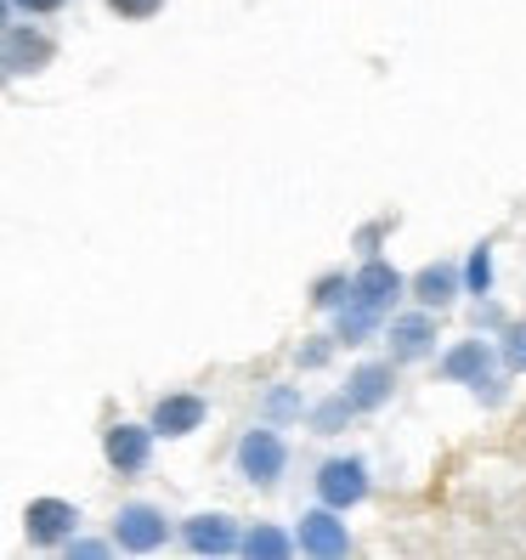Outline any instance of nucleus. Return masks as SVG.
Segmentation results:
<instances>
[{
	"mask_svg": "<svg viewBox=\"0 0 526 560\" xmlns=\"http://www.w3.org/2000/svg\"><path fill=\"white\" fill-rule=\"evenodd\" d=\"M182 544L192 549V555H233L238 549V526H233V515H187L182 521Z\"/></svg>",
	"mask_w": 526,
	"mask_h": 560,
	"instance_id": "obj_10",
	"label": "nucleus"
},
{
	"mask_svg": "<svg viewBox=\"0 0 526 560\" xmlns=\"http://www.w3.org/2000/svg\"><path fill=\"white\" fill-rule=\"evenodd\" d=\"M283 465H289V447H283V436L278 431H244V442H238V470L255 481V487H272L278 476H283Z\"/></svg>",
	"mask_w": 526,
	"mask_h": 560,
	"instance_id": "obj_5",
	"label": "nucleus"
},
{
	"mask_svg": "<svg viewBox=\"0 0 526 560\" xmlns=\"http://www.w3.org/2000/svg\"><path fill=\"white\" fill-rule=\"evenodd\" d=\"M504 362L521 374L526 369V323H515V328H504Z\"/></svg>",
	"mask_w": 526,
	"mask_h": 560,
	"instance_id": "obj_20",
	"label": "nucleus"
},
{
	"mask_svg": "<svg viewBox=\"0 0 526 560\" xmlns=\"http://www.w3.org/2000/svg\"><path fill=\"white\" fill-rule=\"evenodd\" d=\"M351 413H356V408L346 402V390H340V397H328V402H323V408L312 413V424H317V431H323V436H335V431H340V424H346Z\"/></svg>",
	"mask_w": 526,
	"mask_h": 560,
	"instance_id": "obj_17",
	"label": "nucleus"
},
{
	"mask_svg": "<svg viewBox=\"0 0 526 560\" xmlns=\"http://www.w3.org/2000/svg\"><path fill=\"white\" fill-rule=\"evenodd\" d=\"M453 294H458V267H447V260H436V267H424V272L413 278V301H419L424 312L453 306Z\"/></svg>",
	"mask_w": 526,
	"mask_h": 560,
	"instance_id": "obj_13",
	"label": "nucleus"
},
{
	"mask_svg": "<svg viewBox=\"0 0 526 560\" xmlns=\"http://www.w3.org/2000/svg\"><path fill=\"white\" fill-rule=\"evenodd\" d=\"M103 453H108L114 476H142L148 458H153V431H148V424H108Z\"/></svg>",
	"mask_w": 526,
	"mask_h": 560,
	"instance_id": "obj_9",
	"label": "nucleus"
},
{
	"mask_svg": "<svg viewBox=\"0 0 526 560\" xmlns=\"http://www.w3.org/2000/svg\"><path fill=\"white\" fill-rule=\"evenodd\" d=\"M238 549L249 555V560H283V555H294V538L283 533V526H249V533H238Z\"/></svg>",
	"mask_w": 526,
	"mask_h": 560,
	"instance_id": "obj_15",
	"label": "nucleus"
},
{
	"mask_svg": "<svg viewBox=\"0 0 526 560\" xmlns=\"http://www.w3.org/2000/svg\"><path fill=\"white\" fill-rule=\"evenodd\" d=\"M17 12H28V18H51V12H62L69 0H12Z\"/></svg>",
	"mask_w": 526,
	"mask_h": 560,
	"instance_id": "obj_22",
	"label": "nucleus"
},
{
	"mask_svg": "<svg viewBox=\"0 0 526 560\" xmlns=\"http://www.w3.org/2000/svg\"><path fill=\"white\" fill-rule=\"evenodd\" d=\"M80 533V510L69 499H35L23 510V538L35 549H62V538Z\"/></svg>",
	"mask_w": 526,
	"mask_h": 560,
	"instance_id": "obj_3",
	"label": "nucleus"
},
{
	"mask_svg": "<svg viewBox=\"0 0 526 560\" xmlns=\"http://www.w3.org/2000/svg\"><path fill=\"white\" fill-rule=\"evenodd\" d=\"M390 390H397V374H390V362H363L351 380H346V402L356 413H374L390 402Z\"/></svg>",
	"mask_w": 526,
	"mask_h": 560,
	"instance_id": "obj_11",
	"label": "nucleus"
},
{
	"mask_svg": "<svg viewBox=\"0 0 526 560\" xmlns=\"http://www.w3.org/2000/svg\"><path fill=\"white\" fill-rule=\"evenodd\" d=\"M301 555H317V560H340V555H351V533H346V521H340V510H328V504H317V510H306L301 515Z\"/></svg>",
	"mask_w": 526,
	"mask_h": 560,
	"instance_id": "obj_7",
	"label": "nucleus"
},
{
	"mask_svg": "<svg viewBox=\"0 0 526 560\" xmlns=\"http://www.w3.org/2000/svg\"><path fill=\"white\" fill-rule=\"evenodd\" d=\"M317 499L328 510H351L369 499V465L363 458H328V465L317 470Z\"/></svg>",
	"mask_w": 526,
	"mask_h": 560,
	"instance_id": "obj_4",
	"label": "nucleus"
},
{
	"mask_svg": "<svg viewBox=\"0 0 526 560\" xmlns=\"http://www.w3.org/2000/svg\"><path fill=\"white\" fill-rule=\"evenodd\" d=\"M204 413H210V402L199 397V390H171V397H159L153 402V413H148V431L153 436H192L204 424Z\"/></svg>",
	"mask_w": 526,
	"mask_h": 560,
	"instance_id": "obj_6",
	"label": "nucleus"
},
{
	"mask_svg": "<svg viewBox=\"0 0 526 560\" xmlns=\"http://www.w3.org/2000/svg\"><path fill=\"white\" fill-rule=\"evenodd\" d=\"M159 7H164V0H108V12L125 18V23H148Z\"/></svg>",
	"mask_w": 526,
	"mask_h": 560,
	"instance_id": "obj_19",
	"label": "nucleus"
},
{
	"mask_svg": "<svg viewBox=\"0 0 526 560\" xmlns=\"http://www.w3.org/2000/svg\"><path fill=\"white\" fill-rule=\"evenodd\" d=\"M402 289H408V283H402L397 267H385V260H369V267L351 278V294H346L340 323H335V340L363 346L374 328H379V317H390V306L402 301Z\"/></svg>",
	"mask_w": 526,
	"mask_h": 560,
	"instance_id": "obj_1",
	"label": "nucleus"
},
{
	"mask_svg": "<svg viewBox=\"0 0 526 560\" xmlns=\"http://www.w3.org/2000/svg\"><path fill=\"white\" fill-rule=\"evenodd\" d=\"M431 346H436V323H431V312L390 317V357H397V362H419V357H431Z\"/></svg>",
	"mask_w": 526,
	"mask_h": 560,
	"instance_id": "obj_12",
	"label": "nucleus"
},
{
	"mask_svg": "<svg viewBox=\"0 0 526 560\" xmlns=\"http://www.w3.org/2000/svg\"><path fill=\"white\" fill-rule=\"evenodd\" d=\"M323 362H328V340H317V346L301 351V369H323Z\"/></svg>",
	"mask_w": 526,
	"mask_h": 560,
	"instance_id": "obj_24",
	"label": "nucleus"
},
{
	"mask_svg": "<svg viewBox=\"0 0 526 560\" xmlns=\"http://www.w3.org/2000/svg\"><path fill=\"white\" fill-rule=\"evenodd\" d=\"M62 549L80 555V560H103V555L114 549V538H62Z\"/></svg>",
	"mask_w": 526,
	"mask_h": 560,
	"instance_id": "obj_21",
	"label": "nucleus"
},
{
	"mask_svg": "<svg viewBox=\"0 0 526 560\" xmlns=\"http://www.w3.org/2000/svg\"><path fill=\"white\" fill-rule=\"evenodd\" d=\"M7 12H12V0H0V28H7Z\"/></svg>",
	"mask_w": 526,
	"mask_h": 560,
	"instance_id": "obj_25",
	"label": "nucleus"
},
{
	"mask_svg": "<svg viewBox=\"0 0 526 560\" xmlns=\"http://www.w3.org/2000/svg\"><path fill=\"white\" fill-rule=\"evenodd\" d=\"M267 408H272L278 419H289V413H301V397H294V390H272V397H267Z\"/></svg>",
	"mask_w": 526,
	"mask_h": 560,
	"instance_id": "obj_23",
	"label": "nucleus"
},
{
	"mask_svg": "<svg viewBox=\"0 0 526 560\" xmlns=\"http://www.w3.org/2000/svg\"><path fill=\"white\" fill-rule=\"evenodd\" d=\"M164 544H171V515H164L159 504H119V515H114V549L153 555Z\"/></svg>",
	"mask_w": 526,
	"mask_h": 560,
	"instance_id": "obj_2",
	"label": "nucleus"
},
{
	"mask_svg": "<svg viewBox=\"0 0 526 560\" xmlns=\"http://www.w3.org/2000/svg\"><path fill=\"white\" fill-rule=\"evenodd\" d=\"M346 294H351V278L328 272V278H317V289H312V306H323V312H340V306H346Z\"/></svg>",
	"mask_w": 526,
	"mask_h": 560,
	"instance_id": "obj_16",
	"label": "nucleus"
},
{
	"mask_svg": "<svg viewBox=\"0 0 526 560\" xmlns=\"http://www.w3.org/2000/svg\"><path fill=\"white\" fill-rule=\"evenodd\" d=\"M465 283H470V294H487V289H492V249H487V244L470 249V260H465Z\"/></svg>",
	"mask_w": 526,
	"mask_h": 560,
	"instance_id": "obj_18",
	"label": "nucleus"
},
{
	"mask_svg": "<svg viewBox=\"0 0 526 560\" xmlns=\"http://www.w3.org/2000/svg\"><path fill=\"white\" fill-rule=\"evenodd\" d=\"M487 369H492V351L481 346V340H458L447 357H442V380H487Z\"/></svg>",
	"mask_w": 526,
	"mask_h": 560,
	"instance_id": "obj_14",
	"label": "nucleus"
},
{
	"mask_svg": "<svg viewBox=\"0 0 526 560\" xmlns=\"http://www.w3.org/2000/svg\"><path fill=\"white\" fill-rule=\"evenodd\" d=\"M51 57H57V46H51L46 28H0V69L40 74Z\"/></svg>",
	"mask_w": 526,
	"mask_h": 560,
	"instance_id": "obj_8",
	"label": "nucleus"
}]
</instances>
